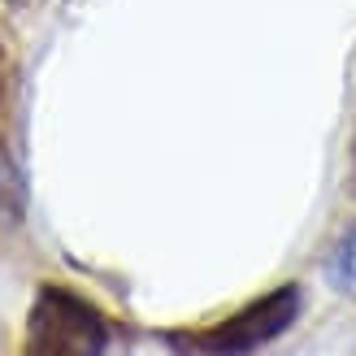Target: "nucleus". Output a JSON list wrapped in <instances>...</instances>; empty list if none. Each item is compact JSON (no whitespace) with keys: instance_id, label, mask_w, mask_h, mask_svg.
<instances>
[{"instance_id":"1","label":"nucleus","mask_w":356,"mask_h":356,"mask_svg":"<svg viewBox=\"0 0 356 356\" xmlns=\"http://www.w3.org/2000/svg\"><path fill=\"white\" fill-rule=\"evenodd\" d=\"M104 322L92 305L61 287L40 291L26 322V356H100Z\"/></svg>"},{"instance_id":"2","label":"nucleus","mask_w":356,"mask_h":356,"mask_svg":"<svg viewBox=\"0 0 356 356\" xmlns=\"http://www.w3.org/2000/svg\"><path fill=\"white\" fill-rule=\"evenodd\" d=\"M291 317H296V291L287 287V291H274V296L257 300L252 309H243L239 317L213 326L209 334H200V348L204 352H248L265 339H274Z\"/></svg>"},{"instance_id":"3","label":"nucleus","mask_w":356,"mask_h":356,"mask_svg":"<svg viewBox=\"0 0 356 356\" xmlns=\"http://www.w3.org/2000/svg\"><path fill=\"white\" fill-rule=\"evenodd\" d=\"M5 92H9V61H5V48H0V104H5Z\"/></svg>"}]
</instances>
